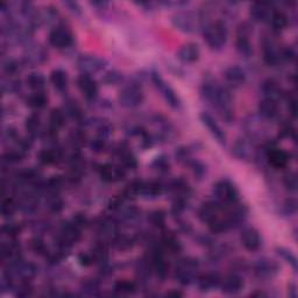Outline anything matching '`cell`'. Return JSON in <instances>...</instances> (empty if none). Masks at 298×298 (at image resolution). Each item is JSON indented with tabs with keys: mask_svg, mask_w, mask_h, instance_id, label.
I'll use <instances>...</instances> for the list:
<instances>
[{
	"mask_svg": "<svg viewBox=\"0 0 298 298\" xmlns=\"http://www.w3.org/2000/svg\"><path fill=\"white\" fill-rule=\"evenodd\" d=\"M50 82H52L53 87L56 89L57 91L63 92L67 90L68 83H69V78H68V74L62 69H55L50 74Z\"/></svg>",
	"mask_w": 298,
	"mask_h": 298,
	"instance_id": "cell-30",
	"label": "cell"
},
{
	"mask_svg": "<svg viewBox=\"0 0 298 298\" xmlns=\"http://www.w3.org/2000/svg\"><path fill=\"white\" fill-rule=\"evenodd\" d=\"M172 24L177 31L191 34L203 29L206 23L199 13L196 14L190 11H180L172 16Z\"/></svg>",
	"mask_w": 298,
	"mask_h": 298,
	"instance_id": "cell-2",
	"label": "cell"
},
{
	"mask_svg": "<svg viewBox=\"0 0 298 298\" xmlns=\"http://www.w3.org/2000/svg\"><path fill=\"white\" fill-rule=\"evenodd\" d=\"M167 296H169V297H182L183 293L181 291H172V292H168Z\"/></svg>",
	"mask_w": 298,
	"mask_h": 298,
	"instance_id": "cell-60",
	"label": "cell"
},
{
	"mask_svg": "<svg viewBox=\"0 0 298 298\" xmlns=\"http://www.w3.org/2000/svg\"><path fill=\"white\" fill-rule=\"evenodd\" d=\"M246 131L248 133L247 138L254 141V139H258L259 136H262L265 133V126L262 123V119H257L250 117L248 120H246Z\"/></svg>",
	"mask_w": 298,
	"mask_h": 298,
	"instance_id": "cell-28",
	"label": "cell"
},
{
	"mask_svg": "<svg viewBox=\"0 0 298 298\" xmlns=\"http://www.w3.org/2000/svg\"><path fill=\"white\" fill-rule=\"evenodd\" d=\"M62 152L57 147L45 148L39 153V161L45 165L57 163L62 159Z\"/></svg>",
	"mask_w": 298,
	"mask_h": 298,
	"instance_id": "cell-27",
	"label": "cell"
},
{
	"mask_svg": "<svg viewBox=\"0 0 298 298\" xmlns=\"http://www.w3.org/2000/svg\"><path fill=\"white\" fill-rule=\"evenodd\" d=\"M224 77L232 87H240L246 82V72L240 67L232 66L225 70Z\"/></svg>",
	"mask_w": 298,
	"mask_h": 298,
	"instance_id": "cell-25",
	"label": "cell"
},
{
	"mask_svg": "<svg viewBox=\"0 0 298 298\" xmlns=\"http://www.w3.org/2000/svg\"><path fill=\"white\" fill-rule=\"evenodd\" d=\"M270 24L271 27L275 32H282L289 25V18L284 12L281 11H274L270 15Z\"/></svg>",
	"mask_w": 298,
	"mask_h": 298,
	"instance_id": "cell-32",
	"label": "cell"
},
{
	"mask_svg": "<svg viewBox=\"0 0 298 298\" xmlns=\"http://www.w3.org/2000/svg\"><path fill=\"white\" fill-rule=\"evenodd\" d=\"M31 247H32V249L35 253H39V254L46 253L47 254V252H46V246L44 244V241L40 240V239H34V240H32Z\"/></svg>",
	"mask_w": 298,
	"mask_h": 298,
	"instance_id": "cell-56",
	"label": "cell"
},
{
	"mask_svg": "<svg viewBox=\"0 0 298 298\" xmlns=\"http://www.w3.org/2000/svg\"><path fill=\"white\" fill-rule=\"evenodd\" d=\"M114 290L118 293H120V295H131V293L135 292L136 285L132 281L120 280L114 284Z\"/></svg>",
	"mask_w": 298,
	"mask_h": 298,
	"instance_id": "cell-39",
	"label": "cell"
},
{
	"mask_svg": "<svg viewBox=\"0 0 298 298\" xmlns=\"http://www.w3.org/2000/svg\"><path fill=\"white\" fill-rule=\"evenodd\" d=\"M99 174L101 180L105 182H119L122 181L126 176V172L120 164H112V163H106L101 165L99 169Z\"/></svg>",
	"mask_w": 298,
	"mask_h": 298,
	"instance_id": "cell-17",
	"label": "cell"
},
{
	"mask_svg": "<svg viewBox=\"0 0 298 298\" xmlns=\"http://www.w3.org/2000/svg\"><path fill=\"white\" fill-rule=\"evenodd\" d=\"M72 33L65 25H58L49 33V44L57 49L68 48L72 45Z\"/></svg>",
	"mask_w": 298,
	"mask_h": 298,
	"instance_id": "cell-7",
	"label": "cell"
},
{
	"mask_svg": "<svg viewBox=\"0 0 298 298\" xmlns=\"http://www.w3.org/2000/svg\"><path fill=\"white\" fill-rule=\"evenodd\" d=\"M65 5L68 8H69L70 12H72L74 14L79 15L80 13H82V8H80V6L78 5V3H76V2H65Z\"/></svg>",
	"mask_w": 298,
	"mask_h": 298,
	"instance_id": "cell-57",
	"label": "cell"
},
{
	"mask_svg": "<svg viewBox=\"0 0 298 298\" xmlns=\"http://www.w3.org/2000/svg\"><path fill=\"white\" fill-rule=\"evenodd\" d=\"M175 155H176V159L180 161V162H190L189 148H186V147L178 148L175 153Z\"/></svg>",
	"mask_w": 298,
	"mask_h": 298,
	"instance_id": "cell-54",
	"label": "cell"
},
{
	"mask_svg": "<svg viewBox=\"0 0 298 298\" xmlns=\"http://www.w3.org/2000/svg\"><path fill=\"white\" fill-rule=\"evenodd\" d=\"M270 4L267 3H254L249 8L250 19L255 23H263L270 18Z\"/></svg>",
	"mask_w": 298,
	"mask_h": 298,
	"instance_id": "cell-23",
	"label": "cell"
},
{
	"mask_svg": "<svg viewBox=\"0 0 298 298\" xmlns=\"http://www.w3.org/2000/svg\"><path fill=\"white\" fill-rule=\"evenodd\" d=\"M78 260H79V263L82 266H90V265H92V263H95V262H93V259H92L90 253L80 254Z\"/></svg>",
	"mask_w": 298,
	"mask_h": 298,
	"instance_id": "cell-58",
	"label": "cell"
},
{
	"mask_svg": "<svg viewBox=\"0 0 298 298\" xmlns=\"http://www.w3.org/2000/svg\"><path fill=\"white\" fill-rule=\"evenodd\" d=\"M263 61L269 67L278 66L282 61V52H280L270 40H267L263 44Z\"/></svg>",
	"mask_w": 298,
	"mask_h": 298,
	"instance_id": "cell-21",
	"label": "cell"
},
{
	"mask_svg": "<svg viewBox=\"0 0 298 298\" xmlns=\"http://www.w3.org/2000/svg\"><path fill=\"white\" fill-rule=\"evenodd\" d=\"M21 232V227L19 225H16L14 223L11 224H6L3 226V233L7 236L8 238H14L18 236V234Z\"/></svg>",
	"mask_w": 298,
	"mask_h": 298,
	"instance_id": "cell-50",
	"label": "cell"
},
{
	"mask_svg": "<svg viewBox=\"0 0 298 298\" xmlns=\"http://www.w3.org/2000/svg\"><path fill=\"white\" fill-rule=\"evenodd\" d=\"M261 92L265 98L278 100L279 98L283 96V91L280 84L274 78H267L261 84Z\"/></svg>",
	"mask_w": 298,
	"mask_h": 298,
	"instance_id": "cell-24",
	"label": "cell"
},
{
	"mask_svg": "<svg viewBox=\"0 0 298 298\" xmlns=\"http://www.w3.org/2000/svg\"><path fill=\"white\" fill-rule=\"evenodd\" d=\"M280 266L274 260L263 258L254 265V274L260 280H270L278 274Z\"/></svg>",
	"mask_w": 298,
	"mask_h": 298,
	"instance_id": "cell-9",
	"label": "cell"
},
{
	"mask_svg": "<svg viewBox=\"0 0 298 298\" xmlns=\"http://www.w3.org/2000/svg\"><path fill=\"white\" fill-rule=\"evenodd\" d=\"M266 157L268 163H269L272 168L275 169H283L289 164L290 161V155L288 152L283 151L281 148L270 147L267 149Z\"/></svg>",
	"mask_w": 298,
	"mask_h": 298,
	"instance_id": "cell-12",
	"label": "cell"
},
{
	"mask_svg": "<svg viewBox=\"0 0 298 298\" xmlns=\"http://www.w3.org/2000/svg\"><path fill=\"white\" fill-rule=\"evenodd\" d=\"M91 5L92 6H95V7H99V8H104L109 5L108 3L106 2H92L91 3Z\"/></svg>",
	"mask_w": 298,
	"mask_h": 298,
	"instance_id": "cell-59",
	"label": "cell"
},
{
	"mask_svg": "<svg viewBox=\"0 0 298 298\" xmlns=\"http://www.w3.org/2000/svg\"><path fill=\"white\" fill-rule=\"evenodd\" d=\"M258 112L260 117L265 120H271L278 117L279 114V104L278 100L269 99V98H263L262 100H260L258 105Z\"/></svg>",
	"mask_w": 298,
	"mask_h": 298,
	"instance_id": "cell-20",
	"label": "cell"
},
{
	"mask_svg": "<svg viewBox=\"0 0 298 298\" xmlns=\"http://www.w3.org/2000/svg\"><path fill=\"white\" fill-rule=\"evenodd\" d=\"M203 37L207 47L212 50H220L226 45L228 31L226 24L221 20L208 21L202 29Z\"/></svg>",
	"mask_w": 298,
	"mask_h": 298,
	"instance_id": "cell-1",
	"label": "cell"
},
{
	"mask_svg": "<svg viewBox=\"0 0 298 298\" xmlns=\"http://www.w3.org/2000/svg\"><path fill=\"white\" fill-rule=\"evenodd\" d=\"M3 69L8 77H13L20 71V63L14 58H7L3 63Z\"/></svg>",
	"mask_w": 298,
	"mask_h": 298,
	"instance_id": "cell-41",
	"label": "cell"
},
{
	"mask_svg": "<svg viewBox=\"0 0 298 298\" xmlns=\"http://www.w3.org/2000/svg\"><path fill=\"white\" fill-rule=\"evenodd\" d=\"M25 129L28 132V134L35 135L41 129V119L37 114L33 113L31 116L27 117L26 121H25Z\"/></svg>",
	"mask_w": 298,
	"mask_h": 298,
	"instance_id": "cell-38",
	"label": "cell"
},
{
	"mask_svg": "<svg viewBox=\"0 0 298 298\" xmlns=\"http://www.w3.org/2000/svg\"><path fill=\"white\" fill-rule=\"evenodd\" d=\"M214 196L215 201L223 207L234 205L239 202V191L227 178L218 181L214 185Z\"/></svg>",
	"mask_w": 298,
	"mask_h": 298,
	"instance_id": "cell-3",
	"label": "cell"
},
{
	"mask_svg": "<svg viewBox=\"0 0 298 298\" xmlns=\"http://www.w3.org/2000/svg\"><path fill=\"white\" fill-rule=\"evenodd\" d=\"M240 240L245 248L247 250H249V252H257L262 245L261 236H260L259 231H257V229L253 227L245 228L244 231L241 232Z\"/></svg>",
	"mask_w": 298,
	"mask_h": 298,
	"instance_id": "cell-14",
	"label": "cell"
},
{
	"mask_svg": "<svg viewBox=\"0 0 298 298\" xmlns=\"http://www.w3.org/2000/svg\"><path fill=\"white\" fill-rule=\"evenodd\" d=\"M276 250H278V254L280 255V257L284 259L285 261H287L289 265L292 267V269L296 271L297 270V259H296L295 255L292 254L291 250L283 248V247H280V248H278Z\"/></svg>",
	"mask_w": 298,
	"mask_h": 298,
	"instance_id": "cell-45",
	"label": "cell"
},
{
	"mask_svg": "<svg viewBox=\"0 0 298 298\" xmlns=\"http://www.w3.org/2000/svg\"><path fill=\"white\" fill-rule=\"evenodd\" d=\"M223 208L224 207L216 201L206 202V203H204L201 207H199L198 218L201 219V221H203V223L210 225L212 221L218 218L220 211L223 210Z\"/></svg>",
	"mask_w": 298,
	"mask_h": 298,
	"instance_id": "cell-16",
	"label": "cell"
},
{
	"mask_svg": "<svg viewBox=\"0 0 298 298\" xmlns=\"http://www.w3.org/2000/svg\"><path fill=\"white\" fill-rule=\"evenodd\" d=\"M199 118H201L203 125L206 127L211 135L216 139V141L220 144H225V142H226V134H225L224 131L221 130V127L219 126V123L216 121V119L207 112H202L199 114Z\"/></svg>",
	"mask_w": 298,
	"mask_h": 298,
	"instance_id": "cell-11",
	"label": "cell"
},
{
	"mask_svg": "<svg viewBox=\"0 0 298 298\" xmlns=\"http://www.w3.org/2000/svg\"><path fill=\"white\" fill-rule=\"evenodd\" d=\"M106 140L105 139H101V138H97L96 139H93L91 143H90V147L93 152H96V153H100V152H103L104 149H105V146H106Z\"/></svg>",
	"mask_w": 298,
	"mask_h": 298,
	"instance_id": "cell-55",
	"label": "cell"
},
{
	"mask_svg": "<svg viewBox=\"0 0 298 298\" xmlns=\"http://www.w3.org/2000/svg\"><path fill=\"white\" fill-rule=\"evenodd\" d=\"M189 163H190V167H191V170H193V174L195 175V177L202 178L204 175H205L206 168L203 163L198 162V161H190Z\"/></svg>",
	"mask_w": 298,
	"mask_h": 298,
	"instance_id": "cell-49",
	"label": "cell"
},
{
	"mask_svg": "<svg viewBox=\"0 0 298 298\" xmlns=\"http://www.w3.org/2000/svg\"><path fill=\"white\" fill-rule=\"evenodd\" d=\"M63 111H65L66 116H69L74 119H80V117H82V111H80L79 106L74 100H68Z\"/></svg>",
	"mask_w": 298,
	"mask_h": 298,
	"instance_id": "cell-43",
	"label": "cell"
},
{
	"mask_svg": "<svg viewBox=\"0 0 298 298\" xmlns=\"http://www.w3.org/2000/svg\"><path fill=\"white\" fill-rule=\"evenodd\" d=\"M122 76L121 74H119L118 71H109L106 72L105 76L103 77V82L108 85H112V84H117L121 80Z\"/></svg>",
	"mask_w": 298,
	"mask_h": 298,
	"instance_id": "cell-52",
	"label": "cell"
},
{
	"mask_svg": "<svg viewBox=\"0 0 298 298\" xmlns=\"http://www.w3.org/2000/svg\"><path fill=\"white\" fill-rule=\"evenodd\" d=\"M198 261L193 258H184L180 260V262L175 268V279L182 285H189L197 279Z\"/></svg>",
	"mask_w": 298,
	"mask_h": 298,
	"instance_id": "cell-5",
	"label": "cell"
},
{
	"mask_svg": "<svg viewBox=\"0 0 298 298\" xmlns=\"http://www.w3.org/2000/svg\"><path fill=\"white\" fill-rule=\"evenodd\" d=\"M77 66L78 69L80 70L83 75H89L91 76L96 72H99L100 70H103L106 62L103 58L98 57V56H93V55H85V56L79 57L77 61Z\"/></svg>",
	"mask_w": 298,
	"mask_h": 298,
	"instance_id": "cell-10",
	"label": "cell"
},
{
	"mask_svg": "<svg viewBox=\"0 0 298 298\" xmlns=\"http://www.w3.org/2000/svg\"><path fill=\"white\" fill-rule=\"evenodd\" d=\"M220 278L217 274H205L197 278V283L199 290L203 292H207L214 290L215 288L219 287Z\"/></svg>",
	"mask_w": 298,
	"mask_h": 298,
	"instance_id": "cell-29",
	"label": "cell"
},
{
	"mask_svg": "<svg viewBox=\"0 0 298 298\" xmlns=\"http://www.w3.org/2000/svg\"><path fill=\"white\" fill-rule=\"evenodd\" d=\"M65 123H66L65 111L59 110V109L52 110V112H50V116H49L50 129L57 132L61 127L65 126Z\"/></svg>",
	"mask_w": 298,
	"mask_h": 298,
	"instance_id": "cell-34",
	"label": "cell"
},
{
	"mask_svg": "<svg viewBox=\"0 0 298 298\" xmlns=\"http://www.w3.org/2000/svg\"><path fill=\"white\" fill-rule=\"evenodd\" d=\"M47 207L53 214H59L65 207V203L57 194H49V197L47 198Z\"/></svg>",
	"mask_w": 298,
	"mask_h": 298,
	"instance_id": "cell-37",
	"label": "cell"
},
{
	"mask_svg": "<svg viewBox=\"0 0 298 298\" xmlns=\"http://www.w3.org/2000/svg\"><path fill=\"white\" fill-rule=\"evenodd\" d=\"M201 56V50L199 47L194 44V42H188V44L183 45L177 52V57L181 62L191 65V63L197 62Z\"/></svg>",
	"mask_w": 298,
	"mask_h": 298,
	"instance_id": "cell-19",
	"label": "cell"
},
{
	"mask_svg": "<svg viewBox=\"0 0 298 298\" xmlns=\"http://www.w3.org/2000/svg\"><path fill=\"white\" fill-rule=\"evenodd\" d=\"M149 221H151L153 226L155 227H163L164 226V221H165V216L162 211H154L152 212L148 217Z\"/></svg>",
	"mask_w": 298,
	"mask_h": 298,
	"instance_id": "cell-47",
	"label": "cell"
},
{
	"mask_svg": "<svg viewBox=\"0 0 298 298\" xmlns=\"http://www.w3.org/2000/svg\"><path fill=\"white\" fill-rule=\"evenodd\" d=\"M117 154L120 160V165L123 169H130L134 170L138 167V160H136L135 155L129 151V148L121 146L119 149H117Z\"/></svg>",
	"mask_w": 298,
	"mask_h": 298,
	"instance_id": "cell-26",
	"label": "cell"
},
{
	"mask_svg": "<svg viewBox=\"0 0 298 298\" xmlns=\"http://www.w3.org/2000/svg\"><path fill=\"white\" fill-rule=\"evenodd\" d=\"M233 154L237 159L242 161H249L255 154L254 143L248 138L238 139L236 143L233 144Z\"/></svg>",
	"mask_w": 298,
	"mask_h": 298,
	"instance_id": "cell-13",
	"label": "cell"
},
{
	"mask_svg": "<svg viewBox=\"0 0 298 298\" xmlns=\"http://www.w3.org/2000/svg\"><path fill=\"white\" fill-rule=\"evenodd\" d=\"M119 103L127 109H134L143 103L144 95L138 83H129L123 87L118 96Z\"/></svg>",
	"mask_w": 298,
	"mask_h": 298,
	"instance_id": "cell-4",
	"label": "cell"
},
{
	"mask_svg": "<svg viewBox=\"0 0 298 298\" xmlns=\"http://www.w3.org/2000/svg\"><path fill=\"white\" fill-rule=\"evenodd\" d=\"M26 83L34 92H44L46 88V78L40 72H32L26 78Z\"/></svg>",
	"mask_w": 298,
	"mask_h": 298,
	"instance_id": "cell-33",
	"label": "cell"
},
{
	"mask_svg": "<svg viewBox=\"0 0 298 298\" xmlns=\"http://www.w3.org/2000/svg\"><path fill=\"white\" fill-rule=\"evenodd\" d=\"M164 186L162 185V183L157 182V181H151V182H142L141 185V193L140 195H142L143 197L147 198H156L157 196H160L162 194Z\"/></svg>",
	"mask_w": 298,
	"mask_h": 298,
	"instance_id": "cell-31",
	"label": "cell"
},
{
	"mask_svg": "<svg viewBox=\"0 0 298 298\" xmlns=\"http://www.w3.org/2000/svg\"><path fill=\"white\" fill-rule=\"evenodd\" d=\"M69 141L71 143L72 148H75L76 151H77L79 147H82L83 144L87 142V134H85L83 131L76 130L70 133Z\"/></svg>",
	"mask_w": 298,
	"mask_h": 298,
	"instance_id": "cell-40",
	"label": "cell"
},
{
	"mask_svg": "<svg viewBox=\"0 0 298 298\" xmlns=\"http://www.w3.org/2000/svg\"><path fill=\"white\" fill-rule=\"evenodd\" d=\"M151 77H152L153 83H154L156 89L161 92V95L163 96L164 100L167 101V104L170 106V108H173L175 110L180 109L182 103H181L180 97L177 96V93L175 92V90H174V89L170 87V85L165 83L164 79L161 77L160 74H157V72H152Z\"/></svg>",
	"mask_w": 298,
	"mask_h": 298,
	"instance_id": "cell-6",
	"label": "cell"
},
{
	"mask_svg": "<svg viewBox=\"0 0 298 298\" xmlns=\"http://www.w3.org/2000/svg\"><path fill=\"white\" fill-rule=\"evenodd\" d=\"M219 288L226 295H236L244 288V280L237 274H229L220 280Z\"/></svg>",
	"mask_w": 298,
	"mask_h": 298,
	"instance_id": "cell-18",
	"label": "cell"
},
{
	"mask_svg": "<svg viewBox=\"0 0 298 298\" xmlns=\"http://www.w3.org/2000/svg\"><path fill=\"white\" fill-rule=\"evenodd\" d=\"M152 167H153V169L155 170V172L164 174V173L169 172L170 163H169V161H168L167 157L162 155V156H157L156 159L153 161Z\"/></svg>",
	"mask_w": 298,
	"mask_h": 298,
	"instance_id": "cell-42",
	"label": "cell"
},
{
	"mask_svg": "<svg viewBox=\"0 0 298 298\" xmlns=\"http://www.w3.org/2000/svg\"><path fill=\"white\" fill-rule=\"evenodd\" d=\"M77 84L80 92L83 93V96L87 98L88 100H95L98 92H99V88L95 79L92 78V76L89 75H80L77 79Z\"/></svg>",
	"mask_w": 298,
	"mask_h": 298,
	"instance_id": "cell-15",
	"label": "cell"
},
{
	"mask_svg": "<svg viewBox=\"0 0 298 298\" xmlns=\"http://www.w3.org/2000/svg\"><path fill=\"white\" fill-rule=\"evenodd\" d=\"M18 204L15 203V201L13 198H5L2 203V215L3 217H5V218H8V217L13 216V214L15 212V208Z\"/></svg>",
	"mask_w": 298,
	"mask_h": 298,
	"instance_id": "cell-44",
	"label": "cell"
},
{
	"mask_svg": "<svg viewBox=\"0 0 298 298\" xmlns=\"http://www.w3.org/2000/svg\"><path fill=\"white\" fill-rule=\"evenodd\" d=\"M47 101H48V98L45 95V92H33L27 98V105L35 110L44 109L47 105Z\"/></svg>",
	"mask_w": 298,
	"mask_h": 298,
	"instance_id": "cell-35",
	"label": "cell"
},
{
	"mask_svg": "<svg viewBox=\"0 0 298 298\" xmlns=\"http://www.w3.org/2000/svg\"><path fill=\"white\" fill-rule=\"evenodd\" d=\"M297 211V202L295 198H288L283 203V212L287 216L295 215Z\"/></svg>",
	"mask_w": 298,
	"mask_h": 298,
	"instance_id": "cell-51",
	"label": "cell"
},
{
	"mask_svg": "<svg viewBox=\"0 0 298 298\" xmlns=\"http://www.w3.org/2000/svg\"><path fill=\"white\" fill-rule=\"evenodd\" d=\"M82 289L88 295H96L99 290V283L96 280H88L82 284Z\"/></svg>",
	"mask_w": 298,
	"mask_h": 298,
	"instance_id": "cell-48",
	"label": "cell"
},
{
	"mask_svg": "<svg viewBox=\"0 0 298 298\" xmlns=\"http://www.w3.org/2000/svg\"><path fill=\"white\" fill-rule=\"evenodd\" d=\"M283 184L285 186V189L291 191V193H295V191L297 190V185H298L296 173H292V172L288 173L283 178Z\"/></svg>",
	"mask_w": 298,
	"mask_h": 298,
	"instance_id": "cell-46",
	"label": "cell"
},
{
	"mask_svg": "<svg viewBox=\"0 0 298 298\" xmlns=\"http://www.w3.org/2000/svg\"><path fill=\"white\" fill-rule=\"evenodd\" d=\"M47 58V54L44 49L39 46H29L26 53L24 55V63L27 66H37L45 62Z\"/></svg>",
	"mask_w": 298,
	"mask_h": 298,
	"instance_id": "cell-22",
	"label": "cell"
},
{
	"mask_svg": "<svg viewBox=\"0 0 298 298\" xmlns=\"http://www.w3.org/2000/svg\"><path fill=\"white\" fill-rule=\"evenodd\" d=\"M71 223L74 224L75 226H77L78 228L82 229L83 227H85L89 224V219H88V217L85 215L77 214V215H75L74 217H72Z\"/></svg>",
	"mask_w": 298,
	"mask_h": 298,
	"instance_id": "cell-53",
	"label": "cell"
},
{
	"mask_svg": "<svg viewBox=\"0 0 298 298\" xmlns=\"http://www.w3.org/2000/svg\"><path fill=\"white\" fill-rule=\"evenodd\" d=\"M250 27L247 24H241L237 31L236 48L242 57L248 58L253 55V46L249 40Z\"/></svg>",
	"mask_w": 298,
	"mask_h": 298,
	"instance_id": "cell-8",
	"label": "cell"
},
{
	"mask_svg": "<svg viewBox=\"0 0 298 298\" xmlns=\"http://www.w3.org/2000/svg\"><path fill=\"white\" fill-rule=\"evenodd\" d=\"M162 245L170 253H178L182 249L181 242L172 233H164L162 238Z\"/></svg>",
	"mask_w": 298,
	"mask_h": 298,
	"instance_id": "cell-36",
	"label": "cell"
}]
</instances>
